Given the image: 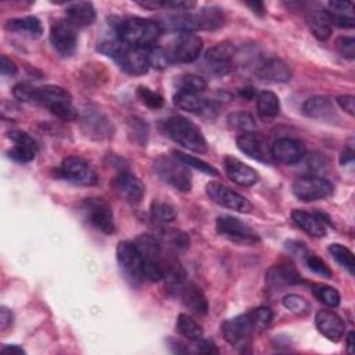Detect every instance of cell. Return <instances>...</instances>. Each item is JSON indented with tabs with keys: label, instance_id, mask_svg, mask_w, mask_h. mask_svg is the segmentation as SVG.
<instances>
[{
	"label": "cell",
	"instance_id": "c3c4849f",
	"mask_svg": "<svg viewBox=\"0 0 355 355\" xmlns=\"http://www.w3.org/2000/svg\"><path fill=\"white\" fill-rule=\"evenodd\" d=\"M336 49L341 57L347 60L355 58V39L351 36H341L336 40Z\"/></svg>",
	"mask_w": 355,
	"mask_h": 355
},
{
	"label": "cell",
	"instance_id": "d4e9b609",
	"mask_svg": "<svg viewBox=\"0 0 355 355\" xmlns=\"http://www.w3.org/2000/svg\"><path fill=\"white\" fill-rule=\"evenodd\" d=\"M291 218L300 229L312 237H323L326 234V222L320 214L294 209L291 212Z\"/></svg>",
	"mask_w": 355,
	"mask_h": 355
},
{
	"label": "cell",
	"instance_id": "836d02e7",
	"mask_svg": "<svg viewBox=\"0 0 355 355\" xmlns=\"http://www.w3.org/2000/svg\"><path fill=\"white\" fill-rule=\"evenodd\" d=\"M306 24L312 32V35L319 40H327L331 35V24L327 15V11L322 10H312L308 11Z\"/></svg>",
	"mask_w": 355,
	"mask_h": 355
},
{
	"label": "cell",
	"instance_id": "30bf717a",
	"mask_svg": "<svg viewBox=\"0 0 355 355\" xmlns=\"http://www.w3.org/2000/svg\"><path fill=\"white\" fill-rule=\"evenodd\" d=\"M207 196L215 204L232 211L248 214L252 209V204L244 196L220 182H209L207 184Z\"/></svg>",
	"mask_w": 355,
	"mask_h": 355
},
{
	"label": "cell",
	"instance_id": "ee69618b",
	"mask_svg": "<svg viewBox=\"0 0 355 355\" xmlns=\"http://www.w3.org/2000/svg\"><path fill=\"white\" fill-rule=\"evenodd\" d=\"M147 55H148L150 67H153V68L165 69V68H168L172 64V61H171V58L168 55V51L164 47L154 46V47L147 50Z\"/></svg>",
	"mask_w": 355,
	"mask_h": 355
},
{
	"label": "cell",
	"instance_id": "7bdbcfd3",
	"mask_svg": "<svg viewBox=\"0 0 355 355\" xmlns=\"http://www.w3.org/2000/svg\"><path fill=\"white\" fill-rule=\"evenodd\" d=\"M173 155L180 159L186 166L189 168H194V169H198L207 175H212V176H216L218 175V171L208 162L200 159V158H196L193 155H187L184 153H180V151H173Z\"/></svg>",
	"mask_w": 355,
	"mask_h": 355
},
{
	"label": "cell",
	"instance_id": "f35d334b",
	"mask_svg": "<svg viewBox=\"0 0 355 355\" xmlns=\"http://www.w3.org/2000/svg\"><path fill=\"white\" fill-rule=\"evenodd\" d=\"M176 86H178V92L200 94L201 92H204L207 89V82L200 75L184 73L178 78Z\"/></svg>",
	"mask_w": 355,
	"mask_h": 355
},
{
	"label": "cell",
	"instance_id": "484cf974",
	"mask_svg": "<svg viewBox=\"0 0 355 355\" xmlns=\"http://www.w3.org/2000/svg\"><path fill=\"white\" fill-rule=\"evenodd\" d=\"M173 104L189 112H196V114H207L211 115L215 112V104L212 101H208L202 98L200 94L196 93H184V92H178L173 96Z\"/></svg>",
	"mask_w": 355,
	"mask_h": 355
},
{
	"label": "cell",
	"instance_id": "680465c9",
	"mask_svg": "<svg viewBox=\"0 0 355 355\" xmlns=\"http://www.w3.org/2000/svg\"><path fill=\"white\" fill-rule=\"evenodd\" d=\"M1 354L7 355V354H11V355H24L25 354V349L19 345H3L1 349H0Z\"/></svg>",
	"mask_w": 355,
	"mask_h": 355
},
{
	"label": "cell",
	"instance_id": "5b68a950",
	"mask_svg": "<svg viewBox=\"0 0 355 355\" xmlns=\"http://www.w3.org/2000/svg\"><path fill=\"white\" fill-rule=\"evenodd\" d=\"M154 171L161 180L179 191H189L191 189V175L186 166L175 155H159L154 161Z\"/></svg>",
	"mask_w": 355,
	"mask_h": 355
},
{
	"label": "cell",
	"instance_id": "52a82bcc",
	"mask_svg": "<svg viewBox=\"0 0 355 355\" xmlns=\"http://www.w3.org/2000/svg\"><path fill=\"white\" fill-rule=\"evenodd\" d=\"M220 329L225 340L234 347H244L245 344H250L252 336L259 331L252 311L225 320Z\"/></svg>",
	"mask_w": 355,
	"mask_h": 355
},
{
	"label": "cell",
	"instance_id": "6f0895ef",
	"mask_svg": "<svg viewBox=\"0 0 355 355\" xmlns=\"http://www.w3.org/2000/svg\"><path fill=\"white\" fill-rule=\"evenodd\" d=\"M171 344H168V347L171 348V351L173 354H187L189 352V348L179 340H175V338H171L169 340Z\"/></svg>",
	"mask_w": 355,
	"mask_h": 355
},
{
	"label": "cell",
	"instance_id": "f6af8a7d",
	"mask_svg": "<svg viewBox=\"0 0 355 355\" xmlns=\"http://www.w3.org/2000/svg\"><path fill=\"white\" fill-rule=\"evenodd\" d=\"M304 259H305L306 266H308L311 270H313L315 273H318V275H320L322 277H326V279H330V277H331L333 273H331L330 268H329L327 263H326L323 259H320L318 255L311 254V252H305Z\"/></svg>",
	"mask_w": 355,
	"mask_h": 355
},
{
	"label": "cell",
	"instance_id": "d6986e66",
	"mask_svg": "<svg viewBox=\"0 0 355 355\" xmlns=\"http://www.w3.org/2000/svg\"><path fill=\"white\" fill-rule=\"evenodd\" d=\"M114 189L123 201L132 205L139 204L146 191L143 182L130 172L118 173V176L114 180Z\"/></svg>",
	"mask_w": 355,
	"mask_h": 355
},
{
	"label": "cell",
	"instance_id": "f5cc1de1",
	"mask_svg": "<svg viewBox=\"0 0 355 355\" xmlns=\"http://www.w3.org/2000/svg\"><path fill=\"white\" fill-rule=\"evenodd\" d=\"M197 352L212 355V354H218L219 349L215 347V344L211 340H202L201 337L200 340H197Z\"/></svg>",
	"mask_w": 355,
	"mask_h": 355
},
{
	"label": "cell",
	"instance_id": "9a60e30c",
	"mask_svg": "<svg viewBox=\"0 0 355 355\" xmlns=\"http://www.w3.org/2000/svg\"><path fill=\"white\" fill-rule=\"evenodd\" d=\"M114 60L116 61V64L123 72L133 76L144 75L150 68L147 50L140 47L123 44L119 49V51L115 54Z\"/></svg>",
	"mask_w": 355,
	"mask_h": 355
},
{
	"label": "cell",
	"instance_id": "8d00e7d4",
	"mask_svg": "<svg viewBox=\"0 0 355 355\" xmlns=\"http://www.w3.org/2000/svg\"><path fill=\"white\" fill-rule=\"evenodd\" d=\"M327 250L338 265H341L344 269H347L349 275H354L355 259H354V254L349 248H347L345 245H343L340 243H333L329 245Z\"/></svg>",
	"mask_w": 355,
	"mask_h": 355
},
{
	"label": "cell",
	"instance_id": "2e32d148",
	"mask_svg": "<svg viewBox=\"0 0 355 355\" xmlns=\"http://www.w3.org/2000/svg\"><path fill=\"white\" fill-rule=\"evenodd\" d=\"M50 42L54 50L62 55H71L78 44L76 26L68 19H58L51 25Z\"/></svg>",
	"mask_w": 355,
	"mask_h": 355
},
{
	"label": "cell",
	"instance_id": "7c38bea8",
	"mask_svg": "<svg viewBox=\"0 0 355 355\" xmlns=\"http://www.w3.org/2000/svg\"><path fill=\"white\" fill-rule=\"evenodd\" d=\"M334 187L331 182L322 176L308 175L293 182V193L301 201H316L329 197Z\"/></svg>",
	"mask_w": 355,
	"mask_h": 355
},
{
	"label": "cell",
	"instance_id": "f907efd6",
	"mask_svg": "<svg viewBox=\"0 0 355 355\" xmlns=\"http://www.w3.org/2000/svg\"><path fill=\"white\" fill-rule=\"evenodd\" d=\"M329 8L330 14L340 15V17H349L354 18V4L351 1H343V0H334L329 1Z\"/></svg>",
	"mask_w": 355,
	"mask_h": 355
},
{
	"label": "cell",
	"instance_id": "60d3db41",
	"mask_svg": "<svg viewBox=\"0 0 355 355\" xmlns=\"http://www.w3.org/2000/svg\"><path fill=\"white\" fill-rule=\"evenodd\" d=\"M312 293L313 295L324 305L327 306H331V308H336L340 305V293L330 287V286H326V284H315L312 287Z\"/></svg>",
	"mask_w": 355,
	"mask_h": 355
},
{
	"label": "cell",
	"instance_id": "74e56055",
	"mask_svg": "<svg viewBox=\"0 0 355 355\" xmlns=\"http://www.w3.org/2000/svg\"><path fill=\"white\" fill-rule=\"evenodd\" d=\"M176 329L191 341H197L202 337V327L187 313H180L178 316Z\"/></svg>",
	"mask_w": 355,
	"mask_h": 355
},
{
	"label": "cell",
	"instance_id": "9f6ffc18",
	"mask_svg": "<svg viewBox=\"0 0 355 355\" xmlns=\"http://www.w3.org/2000/svg\"><path fill=\"white\" fill-rule=\"evenodd\" d=\"M11 324H12V312L8 308L1 306L0 308V330L6 331Z\"/></svg>",
	"mask_w": 355,
	"mask_h": 355
},
{
	"label": "cell",
	"instance_id": "7a4b0ae2",
	"mask_svg": "<svg viewBox=\"0 0 355 355\" xmlns=\"http://www.w3.org/2000/svg\"><path fill=\"white\" fill-rule=\"evenodd\" d=\"M171 28L179 33H194L196 31H209L216 29L225 24L223 10L215 6L202 7L196 12L184 11L182 14L169 18Z\"/></svg>",
	"mask_w": 355,
	"mask_h": 355
},
{
	"label": "cell",
	"instance_id": "11a10c76",
	"mask_svg": "<svg viewBox=\"0 0 355 355\" xmlns=\"http://www.w3.org/2000/svg\"><path fill=\"white\" fill-rule=\"evenodd\" d=\"M17 65L14 61H11L7 55H1L0 58V72L1 75H14L17 72Z\"/></svg>",
	"mask_w": 355,
	"mask_h": 355
},
{
	"label": "cell",
	"instance_id": "83f0119b",
	"mask_svg": "<svg viewBox=\"0 0 355 355\" xmlns=\"http://www.w3.org/2000/svg\"><path fill=\"white\" fill-rule=\"evenodd\" d=\"M165 288L171 295H180L186 284V272L176 259H164Z\"/></svg>",
	"mask_w": 355,
	"mask_h": 355
},
{
	"label": "cell",
	"instance_id": "ba28073f",
	"mask_svg": "<svg viewBox=\"0 0 355 355\" xmlns=\"http://www.w3.org/2000/svg\"><path fill=\"white\" fill-rule=\"evenodd\" d=\"M82 212L87 222L104 234H112L115 230L114 214L107 201L98 197L85 198L80 204Z\"/></svg>",
	"mask_w": 355,
	"mask_h": 355
},
{
	"label": "cell",
	"instance_id": "277c9868",
	"mask_svg": "<svg viewBox=\"0 0 355 355\" xmlns=\"http://www.w3.org/2000/svg\"><path fill=\"white\" fill-rule=\"evenodd\" d=\"M36 103L47 107L57 118L62 121H73L78 118V112L72 105V96L61 86L46 85L37 87Z\"/></svg>",
	"mask_w": 355,
	"mask_h": 355
},
{
	"label": "cell",
	"instance_id": "d6a6232c",
	"mask_svg": "<svg viewBox=\"0 0 355 355\" xmlns=\"http://www.w3.org/2000/svg\"><path fill=\"white\" fill-rule=\"evenodd\" d=\"M83 128L87 132V135L97 139H103L112 135L111 122L101 112H96V111H90L85 114Z\"/></svg>",
	"mask_w": 355,
	"mask_h": 355
},
{
	"label": "cell",
	"instance_id": "91938a15",
	"mask_svg": "<svg viewBox=\"0 0 355 355\" xmlns=\"http://www.w3.org/2000/svg\"><path fill=\"white\" fill-rule=\"evenodd\" d=\"M352 162H354V150L352 148H345L341 153L340 164L341 165H352Z\"/></svg>",
	"mask_w": 355,
	"mask_h": 355
},
{
	"label": "cell",
	"instance_id": "b9f144b4",
	"mask_svg": "<svg viewBox=\"0 0 355 355\" xmlns=\"http://www.w3.org/2000/svg\"><path fill=\"white\" fill-rule=\"evenodd\" d=\"M283 306L297 316H305L309 312V302L298 294H287L282 300Z\"/></svg>",
	"mask_w": 355,
	"mask_h": 355
},
{
	"label": "cell",
	"instance_id": "4dcf8cb0",
	"mask_svg": "<svg viewBox=\"0 0 355 355\" xmlns=\"http://www.w3.org/2000/svg\"><path fill=\"white\" fill-rule=\"evenodd\" d=\"M259 76L263 80L273 82V83H286L291 79V69L290 67L279 60V58H270L268 60L261 68H259Z\"/></svg>",
	"mask_w": 355,
	"mask_h": 355
},
{
	"label": "cell",
	"instance_id": "8fae6325",
	"mask_svg": "<svg viewBox=\"0 0 355 355\" xmlns=\"http://www.w3.org/2000/svg\"><path fill=\"white\" fill-rule=\"evenodd\" d=\"M116 259L123 273L133 283H140L146 279L144 263L135 241H119L116 245Z\"/></svg>",
	"mask_w": 355,
	"mask_h": 355
},
{
	"label": "cell",
	"instance_id": "bcb514c9",
	"mask_svg": "<svg viewBox=\"0 0 355 355\" xmlns=\"http://www.w3.org/2000/svg\"><path fill=\"white\" fill-rule=\"evenodd\" d=\"M137 96L141 100V103L150 108H159L164 104V98L161 94H158L144 86L137 87Z\"/></svg>",
	"mask_w": 355,
	"mask_h": 355
},
{
	"label": "cell",
	"instance_id": "5bb4252c",
	"mask_svg": "<svg viewBox=\"0 0 355 355\" xmlns=\"http://www.w3.org/2000/svg\"><path fill=\"white\" fill-rule=\"evenodd\" d=\"M216 230L222 236H226L229 240L239 244H255L259 241L257 232L234 216H219L216 219Z\"/></svg>",
	"mask_w": 355,
	"mask_h": 355
},
{
	"label": "cell",
	"instance_id": "8992f818",
	"mask_svg": "<svg viewBox=\"0 0 355 355\" xmlns=\"http://www.w3.org/2000/svg\"><path fill=\"white\" fill-rule=\"evenodd\" d=\"M135 244L144 263V276L150 282H159L164 277V257L161 245L151 234L143 233L135 239Z\"/></svg>",
	"mask_w": 355,
	"mask_h": 355
},
{
	"label": "cell",
	"instance_id": "e0dca14e",
	"mask_svg": "<svg viewBox=\"0 0 355 355\" xmlns=\"http://www.w3.org/2000/svg\"><path fill=\"white\" fill-rule=\"evenodd\" d=\"M265 283L272 290H282L287 286L302 283V276L293 263L282 261L266 270Z\"/></svg>",
	"mask_w": 355,
	"mask_h": 355
},
{
	"label": "cell",
	"instance_id": "6da1fadb",
	"mask_svg": "<svg viewBox=\"0 0 355 355\" xmlns=\"http://www.w3.org/2000/svg\"><path fill=\"white\" fill-rule=\"evenodd\" d=\"M112 33L125 44L148 50L162 35V25L154 19L140 17H112Z\"/></svg>",
	"mask_w": 355,
	"mask_h": 355
},
{
	"label": "cell",
	"instance_id": "6125c7cd",
	"mask_svg": "<svg viewBox=\"0 0 355 355\" xmlns=\"http://www.w3.org/2000/svg\"><path fill=\"white\" fill-rule=\"evenodd\" d=\"M240 94H241V97H244V98H247V100H251V98L255 96V92H254L252 87H243V89L240 90Z\"/></svg>",
	"mask_w": 355,
	"mask_h": 355
},
{
	"label": "cell",
	"instance_id": "7dc6e473",
	"mask_svg": "<svg viewBox=\"0 0 355 355\" xmlns=\"http://www.w3.org/2000/svg\"><path fill=\"white\" fill-rule=\"evenodd\" d=\"M36 90H37V87H33L28 83H18L14 86L12 94L19 101L36 103Z\"/></svg>",
	"mask_w": 355,
	"mask_h": 355
},
{
	"label": "cell",
	"instance_id": "1f68e13d",
	"mask_svg": "<svg viewBox=\"0 0 355 355\" xmlns=\"http://www.w3.org/2000/svg\"><path fill=\"white\" fill-rule=\"evenodd\" d=\"M6 28L11 32L26 35L32 39H37L43 33V25L40 22V19L33 17V15H26V17L8 19L7 24H6Z\"/></svg>",
	"mask_w": 355,
	"mask_h": 355
},
{
	"label": "cell",
	"instance_id": "4fadbf2b",
	"mask_svg": "<svg viewBox=\"0 0 355 355\" xmlns=\"http://www.w3.org/2000/svg\"><path fill=\"white\" fill-rule=\"evenodd\" d=\"M60 173L67 180L79 186H93L98 178L93 166L80 157H67L60 166Z\"/></svg>",
	"mask_w": 355,
	"mask_h": 355
},
{
	"label": "cell",
	"instance_id": "3957f363",
	"mask_svg": "<svg viewBox=\"0 0 355 355\" xmlns=\"http://www.w3.org/2000/svg\"><path fill=\"white\" fill-rule=\"evenodd\" d=\"M166 135L175 140L178 144L184 147L186 150L202 154L208 150V144L205 137L202 136L200 128L194 125L184 116L175 115L165 121L164 123Z\"/></svg>",
	"mask_w": 355,
	"mask_h": 355
},
{
	"label": "cell",
	"instance_id": "f546056e",
	"mask_svg": "<svg viewBox=\"0 0 355 355\" xmlns=\"http://www.w3.org/2000/svg\"><path fill=\"white\" fill-rule=\"evenodd\" d=\"M182 301L184 306L196 315H205L208 312V300L204 291L196 283H186L182 293Z\"/></svg>",
	"mask_w": 355,
	"mask_h": 355
},
{
	"label": "cell",
	"instance_id": "db71d44e",
	"mask_svg": "<svg viewBox=\"0 0 355 355\" xmlns=\"http://www.w3.org/2000/svg\"><path fill=\"white\" fill-rule=\"evenodd\" d=\"M132 125V130L135 132V137L140 136V143L144 144L146 143V137H147V126L146 123H143V121L133 118V122H130Z\"/></svg>",
	"mask_w": 355,
	"mask_h": 355
},
{
	"label": "cell",
	"instance_id": "ffe728a7",
	"mask_svg": "<svg viewBox=\"0 0 355 355\" xmlns=\"http://www.w3.org/2000/svg\"><path fill=\"white\" fill-rule=\"evenodd\" d=\"M236 144L243 154H245L247 157L255 161L270 162L273 159L270 148H268L265 140L255 132L239 135L236 139Z\"/></svg>",
	"mask_w": 355,
	"mask_h": 355
},
{
	"label": "cell",
	"instance_id": "ac0fdd59",
	"mask_svg": "<svg viewBox=\"0 0 355 355\" xmlns=\"http://www.w3.org/2000/svg\"><path fill=\"white\" fill-rule=\"evenodd\" d=\"M270 153L273 159L286 165H294L302 161V158L306 155V147L297 139L280 137L272 144Z\"/></svg>",
	"mask_w": 355,
	"mask_h": 355
},
{
	"label": "cell",
	"instance_id": "603a6c76",
	"mask_svg": "<svg viewBox=\"0 0 355 355\" xmlns=\"http://www.w3.org/2000/svg\"><path fill=\"white\" fill-rule=\"evenodd\" d=\"M315 326L322 336L330 341H340L345 331L344 320L333 311L320 309L315 315Z\"/></svg>",
	"mask_w": 355,
	"mask_h": 355
},
{
	"label": "cell",
	"instance_id": "f1b7e54d",
	"mask_svg": "<svg viewBox=\"0 0 355 355\" xmlns=\"http://www.w3.org/2000/svg\"><path fill=\"white\" fill-rule=\"evenodd\" d=\"M67 19L76 28H85L96 21L94 6L89 1L71 3L65 8Z\"/></svg>",
	"mask_w": 355,
	"mask_h": 355
},
{
	"label": "cell",
	"instance_id": "d590c367",
	"mask_svg": "<svg viewBox=\"0 0 355 355\" xmlns=\"http://www.w3.org/2000/svg\"><path fill=\"white\" fill-rule=\"evenodd\" d=\"M150 216L151 220L157 225H166L169 222H172L176 216V211L175 208L165 201L161 200H155L151 202L150 207Z\"/></svg>",
	"mask_w": 355,
	"mask_h": 355
},
{
	"label": "cell",
	"instance_id": "ab89813d",
	"mask_svg": "<svg viewBox=\"0 0 355 355\" xmlns=\"http://www.w3.org/2000/svg\"><path fill=\"white\" fill-rule=\"evenodd\" d=\"M227 122L232 128L240 130L241 133H248V132H255L257 123L255 119L252 118L251 114L244 112V111H236L229 114Z\"/></svg>",
	"mask_w": 355,
	"mask_h": 355
},
{
	"label": "cell",
	"instance_id": "7402d4cb",
	"mask_svg": "<svg viewBox=\"0 0 355 355\" xmlns=\"http://www.w3.org/2000/svg\"><path fill=\"white\" fill-rule=\"evenodd\" d=\"M234 47L230 43H218L205 53L209 71L218 76L226 75L232 69Z\"/></svg>",
	"mask_w": 355,
	"mask_h": 355
},
{
	"label": "cell",
	"instance_id": "94428289",
	"mask_svg": "<svg viewBox=\"0 0 355 355\" xmlns=\"http://www.w3.org/2000/svg\"><path fill=\"white\" fill-rule=\"evenodd\" d=\"M248 7H251V10L255 12V14H259V15H263L265 14V6L262 1H252V3H247Z\"/></svg>",
	"mask_w": 355,
	"mask_h": 355
},
{
	"label": "cell",
	"instance_id": "cb8c5ba5",
	"mask_svg": "<svg viewBox=\"0 0 355 355\" xmlns=\"http://www.w3.org/2000/svg\"><path fill=\"white\" fill-rule=\"evenodd\" d=\"M8 137L14 143L8 155L17 162H29L37 154L36 140L25 132H10Z\"/></svg>",
	"mask_w": 355,
	"mask_h": 355
},
{
	"label": "cell",
	"instance_id": "9c48e42d",
	"mask_svg": "<svg viewBox=\"0 0 355 355\" xmlns=\"http://www.w3.org/2000/svg\"><path fill=\"white\" fill-rule=\"evenodd\" d=\"M166 51L172 64L193 62L200 57L202 51V39L196 33H179L171 46L166 47Z\"/></svg>",
	"mask_w": 355,
	"mask_h": 355
},
{
	"label": "cell",
	"instance_id": "be15d7a7",
	"mask_svg": "<svg viewBox=\"0 0 355 355\" xmlns=\"http://www.w3.org/2000/svg\"><path fill=\"white\" fill-rule=\"evenodd\" d=\"M347 349L349 354L354 352V331H349L347 336Z\"/></svg>",
	"mask_w": 355,
	"mask_h": 355
},
{
	"label": "cell",
	"instance_id": "44dd1931",
	"mask_svg": "<svg viewBox=\"0 0 355 355\" xmlns=\"http://www.w3.org/2000/svg\"><path fill=\"white\" fill-rule=\"evenodd\" d=\"M223 166H225V172H226L227 178L239 186L250 187V186H254L259 180V175L252 166L244 164L243 161H240L239 158H236L233 155L225 157Z\"/></svg>",
	"mask_w": 355,
	"mask_h": 355
},
{
	"label": "cell",
	"instance_id": "681fc988",
	"mask_svg": "<svg viewBox=\"0 0 355 355\" xmlns=\"http://www.w3.org/2000/svg\"><path fill=\"white\" fill-rule=\"evenodd\" d=\"M165 239L169 243V245L178 248V250H184L190 245V239L187 237L186 233L171 229L168 232H165Z\"/></svg>",
	"mask_w": 355,
	"mask_h": 355
},
{
	"label": "cell",
	"instance_id": "e575fe53",
	"mask_svg": "<svg viewBox=\"0 0 355 355\" xmlns=\"http://www.w3.org/2000/svg\"><path fill=\"white\" fill-rule=\"evenodd\" d=\"M280 101L279 97L269 90L261 92L257 96V112L262 118H275L279 115Z\"/></svg>",
	"mask_w": 355,
	"mask_h": 355
},
{
	"label": "cell",
	"instance_id": "4316f807",
	"mask_svg": "<svg viewBox=\"0 0 355 355\" xmlns=\"http://www.w3.org/2000/svg\"><path fill=\"white\" fill-rule=\"evenodd\" d=\"M302 112L308 118L322 122H330L333 118H336V110L331 101L323 96H313L305 100L302 104Z\"/></svg>",
	"mask_w": 355,
	"mask_h": 355
},
{
	"label": "cell",
	"instance_id": "816d5d0a",
	"mask_svg": "<svg viewBox=\"0 0 355 355\" xmlns=\"http://www.w3.org/2000/svg\"><path fill=\"white\" fill-rule=\"evenodd\" d=\"M336 100H337L338 107L344 112H347L351 116L355 115V97L352 94H341Z\"/></svg>",
	"mask_w": 355,
	"mask_h": 355
}]
</instances>
